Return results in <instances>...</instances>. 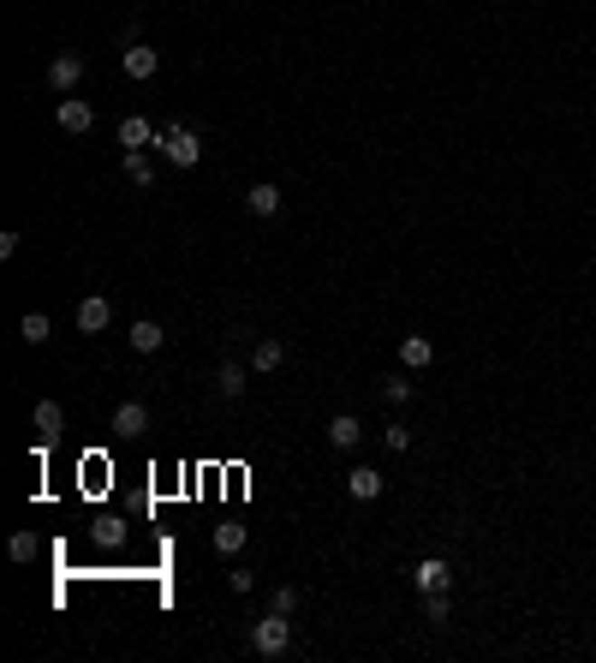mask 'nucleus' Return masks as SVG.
Wrapping results in <instances>:
<instances>
[{
  "instance_id": "2eb2a0df",
  "label": "nucleus",
  "mask_w": 596,
  "mask_h": 663,
  "mask_svg": "<svg viewBox=\"0 0 596 663\" xmlns=\"http://www.w3.org/2000/svg\"><path fill=\"white\" fill-rule=\"evenodd\" d=\"M245 210H251V216H281V191H274L269 180H263V186L245 191Z\"/></svg>"
},
{
  "instance_id": "dca6fc26",
  "label": "nucleus",
  "mask_w": 596,
  "mask_h": 663,
  "mask_svg": "<svg viewBox=\"0 0 596 663\" xmlns=\"http://www.w3.org/2000/svg\"><path fill=\"white\" fill-rule=\"evenodd\" d=\"M120 144H126V150H143V144H156V126H149V120H138V114H131L126 126H120Z\"/></svg>"
},
{
  "instance_id": "bb28decb",
  "label": "nucleus",
  "mask_w": 596,
  "mask_h": 663,
  "mask_svg": "<svg viewBox=\"0 0 596 663\" xmlns=\"http://www.w3.org/2000/svg\"><path fill=\"white\" fill-rule=\"evenodd\" d=\"M227 580H233V591H251V586H256V574H251V568H233Z\"/></svg>"
},
{
  "instance_id": "6ab92c4d",
  "label": "nucleus",
  "mask_w": 596,
  "mask_h": 663,
  "mask_svg": "<svg viewBox=\"0 0 596 663\" xmlns=\"http://www.w3.org/2000/svg\"><path fill=\"white\" fill-rule=\"evenodd\" d=\"M18 335H24V341H30V346H43V341H48V335H54V323H48V317H43V311H24V317H18Z\"/></svg>"
},
{
  "instance_id": "aec40b11",
  "label": "nucleus",
  "mask_w": 596,
  "mask_h": 663,
  "mask_svg": "<svg viewBox=\"0 0 596 663\" xmlns=\"http://www.w3.org/2000/svg\"><path fill=\"white\" fill-rule=\"evenodd\" d=\"M245 376H251V371H245V365H221V371H215V389H221V395H227V401H233V395H245Z\"/></svg>"
},
{
  "instance_id": "9b49d317",
  "label": "nucleus",
  "mask_w": 596,
  "mask_h": 663,
  "mask_svg": "<svg viewBox=\"0 0 596 663\" xmlns=\"http://www.w3.org/2000/svg\"><path fill=\"white\" fill-rule=\"evenodd\" d=\"M281 365H286V346L274 341V335H269V341H256V346H251V371H256V376L281 371Z\"/></svg>"
},
{
  "instance_id": "393cba45",
  "label": "nucleus",
  "mask_w": 596,
  "mask_h": 663,
  "mask_svg": "<svg viewBox=\"0 0 596 663\" xmlns=\"http://www.w3.org/2000/svg\"><path fill=\"white\" fill-rule=\"evenodd\" d=\"M269 609H281V616H293V609H298V586H274Z\"/></svg>"
},
{
  "instance_id": "a878e982",
  "label": "nucleus",
  "mask_w": 596,
  "mask_h": 663,
  "mask_svg": "<svg viewBox=\"0 0 596 663\" xmlns=\"http://www.w3.org/2000/svg\"><path fill=\"white\" fill-rule=\"evenodd\" d=\"M120 538H126V532H120V520H101V526H96V544L101 550H120Z\"/></svg>"
},
{
  "instance_id": "6e6552de",
  "label": "nucleus",
  "mask_w": 596,
  "mask_h": 663,
  "mask_svg": "<svg viewBox=\"0 0 596 663\" xmlns=\"http://www.w3.org/2000/svg\"><path fill=\"white\" fill-rule=\"evenodd\" d=\"M30 424H36V436H43V443H54V436L66 431V406H60V401H36Z\"/></svg>"
},
{
  "instance_id": "1a4fd4ad",
  "label": "nucleus",
  "mask_w": 596,
  "mask_h": 663,
  "mask_svg": "<svg viewBox=\"0 0 596 663\" xmlns=\"http://www.w3.org/2000/svg\"><path fill=\"white\" fill-rule=\"evenodd\" d=\"M60 126L66 132H90L96 126V108H90L84 96H60Z\"/></svg>"
},
{
  "instance_id": "a211bd4d",
  "label": "nucleus",
  "mask_w": 596,
  "mask_h": 663,
  "mask_svg": "<svg viewBox=\"0 0 596 663\" xmlns=\"http://www.w3.org/2000/svg\"><path fill=\"white\" fill-rule=\"evenodd\" d=\"M215 550H221V556H239L245 550V526L239 520H221V526H215Z\"/></svg>"
},
{
  "instance_id": "39448f33",
  "label": "nucleus",
  "mask_w": 596,
  "mask_h": 663,
  "mask_svg": "<svg viewBox=\"0 0 596 663\" xmlns=\"http://www.w3.org/2000/svg\"><path fill=\"white\" fill-rule=\"evenodd\" d=\"M108 323H114V305L101 299V293H90V299H78V329H84V335H101V329H108Z\"/></svg>"
},
{
  "instance_id": "9d476101",
  "label": "nucleus",
  "mask_w": 596,
  "mask_h": 663,
  "mask_svg": "<svg viewBox=\"0 0 596 663\" xmlns=\"http://www.w3.org/2000/svg\"><path fill=\"white\" fill-rule=\"evenodd\" d=\"M114 431H120V436L149 431V406H143V401H120V406H114Z\"/></svg>"
},
{
  "instance_id": "7ed1b4c3",
  "label": "nucleus",
  "mask_w": 596,
  "mask_h": 663,
  "mask_svg": "<svg viewBox=\"0 0 596 663\" xmlns=\"http://www.w3.org/2000/svg\"><path fill=\"white\" fill-rule=\"evenodd\" d=\"M120 66H126V78H138V84H143V78L161 73V54H156V48H143L138 36H126V43H120Z\"/></svg>"
},
{
  "instance_id": "4be33fe9",
  "label": "nucleus",
  "mask_w": 596,
  "mask_h": 663,
  "mask_svg": "<svg viewBox=\"0 0 596 663\" xmlns=\"http://www.w3.org/2000/svg\"><path fill=\"white\" fill-rule=\"evenodd\" d=\"M6 550H13V562H36V550H43V544H36V532H13V544H6Z\"/></svg>"
},
{
  "instance_id": "5701e85b",
  "label": "nucleus",
  "mask_w": 596,
  "mask_h": 663,
  "mask_svg": "<svg viewBox=\"0 0 596 663\" xmlns=\"http://www.w3.org/2000/svg\"><path fill=\"white\" fill-rule=\"evenodd\" d=\"M382 443L394 448V454H406V448H412V424H399V418H394V424L382 431Z\"/></svg>"
},
{
  "instance_id": "412c9836",
  "label": "nucleus",
  "mask_w": 596,
  "mask_h": 663,
  "mask_svg": "<svg viewBox=\"0 0 596 663\" xmlns=\"http://www.w3.org/2000/svg\"><path fill=\"white\" fill-rule=\"evenodd\" d=\"M382 395H388V401H394V406H406V401H412V376H382Z\"/></svg>"
},
{
  "instance_id": "423d86ee",
  "label": "nucleus",
  "mask_w": 596,
  "mask_h": 663,
  "mask_svg": "<svg viewBox=\"0 0 596 663\" xmlns=\"http://www.w3.org/2000/svg\"><path fill=\"white\" fill-rule=\"evenodd\" d=\"M48 84H54V90H78V84H84V60H78V54H54V60H48Z\"/></svg>"
},
{
  "instance_id": "ddd939ff",
  "label": "nucleus",
  "mask_w": 596,
  "mask_h": 663,
  "mask_svg": "<svg viewBox=\"0 0 596 663\" xmlns=\"http://www.w3.org/2000/svg\"><path fill=\"white\" fill-rule=\"evenodd\" d=\"M346 491H352L358 502H376V496H382V473H370V466H352V473H346Z\"/></svg>"
},
{
  "instance_id": "f03ea898",
  "label": "nucleus",
  "mask_w": 596,
  "mask_h": 663,
  "mask_svg": "<svg viewBox=\"0 0 596 663\" xmlns=\"http://www.w3.org/2000/svg\"><path fill=\"white\" fill-rule=\"evenodd\" d=\"M156 144H161V156L173 161V168H197L203 161V138L191 126H168V132H156Z\"/></svg>"
},
{
  "instance_id": "20e7f679",
  "label": "nucleus",
  "mask_w": 596,
  "mask_h": 663,
  "mask_svg": "<svg viewBox=\"0 0 596 663\" xmlns=\"http://www.w3.org/2000/svg\"><path fill=\"white\" fill-rule=\"evenodd\" d=\"M412 586L418 591H447V586H454V568L441 562V556H424V562L412 568Z\"/></svg>"
},
{
  "instance_id": "4468645a",
  "label": "nucleus",
  "mask_w": 596,
  "mask_h": 663,
  "mask_svg": "<svg viewBox=\"0 0 596 663\" xmlns=\"http://www.w3.org/2000/svg\"><path fill=\"white\" fill-rule=\"evenodd\" d=\"M161 341H168V329H161L156 317H138V323H131V346H138V353H161Z\"/></svg>"
},
{
  "instance_id": "f257e3e1",
  "label": "nucleus",
  "mask_w": 596,
  "mask_h": 663,
  "mask_svg": "<svg viewBox=\"0 0 596 663\" xmlns=\"http://www.w3.org/2000/svg\"><path fill=\"white\" fill-rule=\"evenodd\" d=\"M286 646H293V621H286L281 609H269V616L251 628V651L256 658H286Z\"/></svg>"
},
{
  "instance_id": "f8f14e48",
  "label": "nucleus",
  "mask_w": 596,
  "mask_h": 663,
  "mask_svg": "<svg viewBox=\"0 0 596 663\" xmlns=\"http://www.w3.org/2000/svg\"><path fill=\"white\" fill-rule=\"evenodd\" d=\"M399 365H406V371H424V365H436V346H429L424 335H406V341H399Z\"/></svg>"
},
{
  "instance_id": "b1692460",
  "label": "nucleus",
  "mask_w": 596,
  "mask_h": 663,
  "mask_svg": "<svg viewBox=\"0 0 596 663\" xmlns=\"http://www.w3.org/2000/svg\"><path fill=\"white\" fill-rule=\"evenodd\" d=\"M447 609H454V604H447V591H424V616L429 621H447Z\"/></svg>"
},
{
  "instance_id": "0eeeda50",
  "label": "nucleus",
  "mask_w": 596,
  "mask_h": 663,
  "mask_svg": "<svg viewBox=\"0 0 596 663\" xmlns=\"http://www.w3.org/2000/svg\"><path fill=\"white\" fill-rule=\"evenodd\" d=\"M328 443H334V448H358V443H364V418H358V413H334V418H328Z\"/></svg>"
},
{
  "instance_id": "f3484780",
  "label": "nucleus",
  "mask_w": 596,
  "mask_h": 663,
  "mask_svg": "<svg viewBox=\"0 0 596 663\" xmlns=\"http://www.w3.org/2000/svg\"><path fill=\"white\" fill-rule=\"evenodd\" d=\"M126 180L131 186H156V161L143 156V150H126Z\"/></svg>"
}]
</instances>
